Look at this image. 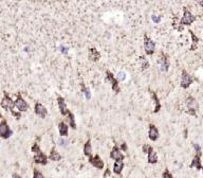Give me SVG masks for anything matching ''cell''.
Listing matches in <instances>:
<instances>
[{"mask_svg": "<svg viewBox=\"0 0 203 178\" xmlns=\"http://www.w3.org/2000/svg\"><path fill=\"white\" fill-rule=\"evenodd\" d=\"M3 95H4V97H3L2 101H1V107H2L4 110H7V111H10L17 120H19L20 117H21V115H20V112L14 111L15 103L13 102L12 99H11L9 95H7V91H3Z\"/></svg>", "mask_w": 203, "mask_h": 178, "instance_id": "1", "label": "cell"}, {"mask_svg": "<svg viewBox=\"0 0 203 178\" xmlns=\"http://www.w3.org/2000/svg\"><path fill=\"white\" fill-rule=\"evenodd\" d=\"M186 105H187V114H189L191 116H196V111L199 108V104L195 100V98L189 95L188 98L186 99Z\"/></svg>", "mask_w": 203, "mask_h": 178, "instance_id": "2", "label": "cell"}, {"mask_svg": "<svg viewBox=\"0 0 203 178\" xmlns=\"http://www.w3.org/2000/svg\"><path fill=\"white\" fill-rule=\"evenodd\" d=\"M183 17H182L181 21H180V23H181L182 26H189L191 25L194 21H195V19H196V17L194 16L193 14L191 13V11L187 9V7H183Z\"/></svg>", "mask_w": 203, "mask_h": 178, "instance_id": "3", "label": "cell"}, {"mask_svg": "<svg viewBox=\"0 0 203 178\" xmlns=\"http://www.w3.org/2000/svg\"><path fill=\"white\" fill-rule=\"evenodd\" d=\"M13 132L11 130L10 126L7 125V121L4 119H2L1 123H0V137L2 139H9L11 136H12Z\"/></svg>", "mask_w": 203, "mask_h": 178, "instance_id": "4", "label": "cell"}, {"mask_svg": "<svg viewBox=\"0 0 203 178\" xmlns=\"http://www.w3.org/2000/svg\"><path fill=\"white\" fill-rule=\"evenodd\" d=\"M144 49H145L146 54L148 55H152L155 53V49H156V44L155 42L150 39L147 35L144 36Z\"/></svg>", "mask_w": 203, "mask_h": 178, "instance_id": "5", "label": "cell"}, {"mask_svg": "<svg viewBox=\"0 0 203 178\" xmlns=\"http://www.w3.org/2000/svg\"><path fill=\"white\" fill-rule=\"evenodd\" d=\"M194 82L193 78L187 73L186 70H182V75H181V87L184 89H187L189 86L191 85V83Z\"/></svg>", "mask_w": 203, "mask_h": 178, "instance_id": "6", "label": "cell"}, {"mask_svg": "<svg viewBox=\"0 0 203 178\" xmlns=\"http://www.w3.org/2000/svg\"><path fill=\"white\" fill-rule=\"evenodd\" d=\"M15 107H17V109L19 110V111H27L28 108H29V105L21 98V95L18 94L16 101H15Z\"/></svg>", "mask_w": 203, "mask_h": 178, "instance_id": "7", "label": "cell"}, {"mask_svg": "<svg viewBox=\"0 0 203 178\" xmlns=\"http://www.w3.org/2000/svg\"><path fill=\"white\" fill-rule=\"evenodd\" d=\"M106 78H107V80H108L109 82L111 83L112 89H113V90L115 91L116 93L120 92V87H118V82H120V81L116 80V78H114L113 74H112L109 70L106 71Z\"/></svg>", "mask_w": 203, "mask_h": 178, "instance_id": "8", "label": "cell"}, {"mask_svg": "<svg viewBox=\"0 0 203 178\" xmlns=\"http://www.w3.org/2000/svg\"><path fill=\"white\" fill-rule=\"evenodd\" d=\"M89 162L93 166L99 168V170H102V168H104V162H103V160H102L101 157H99V155H95L94 157L93 156L89 157Z\"/></svg>", "mask_w": 203, "mask_h": 178, "instance_id": "9", "label": "cell"}, {"mask_svg": "<svg viewBox=\"0 0 203 178\" xmlns=\"http://www.w3.org/2000/svg\"><path fill=\"white\" fill-rule=\"evenodd\" d=\"M34 110H35V114L41 118H46L47 115H48V110H47V108L45 107L42 104H40V103H36V104H35Z\"/></svg>", "mask_w": 203, "mask_h": 178, "instance_id": "10", "label": "cell"}, {"mask_svg": "<svg viewBox=\"0 0 203 178\" xmlns=\"http://www.w3.org/2000/svg\"><path fill=\"white\" fill-rule=\"evenodd\" d=\"M57 103H58V107H59V111H61V115H63V116L68 115L69 110H68L67 105H66L65 99H64L63 97H61V95H58V97H57Z\"/></svg>", "mask_w": 203, "mask_h": 178, "instance_id": "11", "label": "cell"}, {"mask_svg": "<svg viewBox=\"0 0 203 178\" xmlns=\"http://www.w3.org/2000/svg\"><path fill=\"white\" fill-rule=\"evenodd\" d=\"M148 137L149 139L152 141L158 140V138L160 137V133L158 130V128L153 124H149V132H148Z\"/></svg>", "mask_w": 203, "mask_h": 178, "instance_id": "12", "label": "cell"}, {"mask_svg": "<svg viewBox=\"0 0 203 178\" xmlns=\"http://www.w3.org/2000/svg\"><path fill=\"white\" fill-rule=\"evenodd\" d=\"M110 157H111L112 159H114L115 161H123L124 158H125V156L120 152V149H118V147H113L112 152L110 153Z\"/></svg>", "mask_w": 203, "mask_h": 178, "instance_id": "13", "label": "cell"}, {"mask_svg": "<svg viewBox=\"0 0 203 178\" xmlns=\"http://www.w3.org/2000/svg\"><path fill=\"white\" fill-rule=\"evenodd\" d=\"M160 69L162 71H167L169 69L168 57L165 54H162V55L160 56Z\"/></svg>", "mask_w": 203, "mask_h": 178, "instance_id": "14", "label": "cell"}, {"mask_svg": "<svg viewBox=\"0 0 203 178\" xmlns=\"http://www.w3.org/2000/svg\"><path fill=\"white\" fill-rule=\"evenodd\" d=\"M34 162H35V163L42 164V166H46V164L48 163V157H47L44 153H39L34 156Z\"/></svg>", "mask_w": 203, "mask_h": 178, "instance_id": "15", "label": "cell"}, {"mask_svg": "<svg viewBox=\"0 0 203 178\" xmlns=\"http://www.w3.org/2000/svg\"><path fill=\"white\" fill-rule=\"evenodd\" d=\"M149 93L151 94L152 100H153V102H155V104H156V108H155V110H153V112H155V114H158V112L160 111V109H161V102H160V99L158 98V95L156 94L155 91H152L151 89H149Z\"/></svg>", "mask_w": 203, "mask_h": 178, "instance_id": "16", "label": "cell"}, {"mask_svg": "<svg viewBox=\"0 0 203 178\" xmlns=\"http://www.w3.org/2000/svg\"><path fill=\"white\" fill-rule=\"evenodd\" d=\"M191 168H196L197 170H202V164H201V155L196 154L194 157L193 161L191 163Z\"/></svg>", "mask_w": 203, "mask_h": 178, "instance_id": "17", "label": "cell"}, {"mask_svg": "<svg viewBox=\"0 0 203 178\" xmlns=\"http://www.w3.org/2000/svg\"><path fill=\"white\" fill-rule=\"evenodd\" d=\"M89 57L91 61L93 62H97L99 59H101V53L96 50V48H90L89 49Z\"/></svg>", "mask_w": 203, "mask_h": 178, "instance_id": "18", "label": "cell"}, {"mask_svg": "<svg viewBox=\"0 0 203 178\" xmlns=\"http://www.w3.org/2000/svg\"><path fill=\"white\" fill-rule=\"evenodd\" d=\"M148 162L151 164H155L158 162V155L151 147H149V151H148Z\"/></svg>", "mask_w": 203, "mask_h": 178, "instance_id": "19", "label": "cell"}, {"mask_svg": "<svg viewBox=\"0 0 203 178\" xmlns=\"http://www.w3.org/2000/svg\"><path fill=\"white\" fill-rule=\"evenodd\" d=\"M84 154L86 156H92V147H91V140H88L84 145Z\"/></svg>", "mask_w": 203, "mask_h": 178, "instance_id": "20", "label": "cell"}, {"mask_svg": "<svg viewBox=\"0 0 203 178\" xmlns=\"http://www.w3.org/2000/svg\"><path fill=\"white\" fill-rule=\"evenodd\" d=\"M58 129H59V134L61 136H68V133H69V128H68V125L65 122H61L58 124Z\"/></svg>", "mask_w": 203, "mask_h": 178, "instance_id": "21", "label": "cell"}, {"mask_svg": "<svg viewBox=\"0 0 203 178\" xmlns=\"http://www.w3.org/2000/svg\"><path fill=\"white\" fill-rule=\"evenodd\" d=\"M123 168H124V163H123V161H115V163H114L113 166V172L115 174H121L122 171H123Z\"/></svg>", "mask_w": 203, "mask_h": 178, "instance_id": "22", "label": "cell"}, {"mask_svg": "<svg viewBox=\"0 0 203 178\" xmlns=\"http://www.w3.org/2000/svg\"><path fill=\"white\" fill-rule=\"evenodd\" d=\"M49 158L53 161H58V160H61V154L57 153V151L55 149V147H53V149H51V153H50Z\"/></svg>", "mask_w": 203, "mask_h": 178, "instance_id": "23", "label": "cell"}, {"mask_svg": "<svg viewBox=\"0 0 203 178\" xmlns=\"http://www.w3.org/2000/svg\"><path fill=\"white\" fill-rule=\"evenodd\" d=\"M189 33H191V38H193V42H191V51H194V50L197 49V46H198V42H199V38L195 35V33H194L191 30H189Z\"/></svg>", "mask_w": 203, "mask_h": 178, "instance_id": "24", "label": "cell"}, {"mask_svg": "<svg viewBox=\"0 0 203 178\" xmlns=\"http://www.w3.org/2000/svg\"><path fill=\"white\" fill-rule=\"evenodd\" d=\"M140 63H141V69L142 70H145L149 67V64H148V61L145 59V56H140Z\"/></svg>", "mask_w": 203, "mask_h": 178, "instance_id": "25", "label": "cell"}, {"mask_svg": "<svg viewBox=\"0 0 203 178\" xmlns=\"http://www.w3.org/2000/svg\"><path fill=\"white\" fill-rule=\"evenodd\" d=\"M68 118H69V123H70V126L72 127L73 129H75V128H76V124H75L74 115H73L70 110H69V112H68Z\"/></svg>", "mask_w": 203, "mask_h": 178, "instance_id": "26", "label": "cell"}, {"mask_svg": "<svg viewBox=\"0 0 203 178\" xmlns=\"http://www.w3.org/2000/svg\"><path fill=\"white\" fill-rule=\"evenodd\" d=\"M80 86H82V91L85 93V97H86V99H87V100H89V99L91 98V92H90V90L88 89L87 87H86V86H85L84 83L80 84Z\"/></svg>", "mask_w": 203, "mask_h": 178, "instance_id": "27", "label": "cell"}, {"mask_svg": "<svg viewBox=\"0 0 203 178\" xmlns=\"http://www.w3.org/2000/svg\"><path fill=\"white\" fill-rule=\"evenodd\" d=\"M32 152H33V153H37V154L41 153L40 147H39L38 144H37V143H34L33 145H32Z\"/></svg>", "mask_w": 203, "mask_h": 178, "instance_id": "28", "label": "cell"}, {"mask_svg": "<svg viewBox=\"0 0 203 178\" xmlns=\"http://www.w3.org/2000/svg\"><path fill=\"white\" fill-rule=\"evenodd\" d=\"M33 178H44V175H42L38 170H34L33 171Z\"/></svg>", "mask_w": 203, "mask_h": 178, "instance_id": "29", "label": "cell"}, {"mask_svg": "<svg viewBox=\"0 0 203 178\" xmlns=\"http://www.w3.org/2000/svg\"><path fill=\"white\" fill-rule=\"evenodd\" d=\"M162 177L163 178H174L172 177V175L170 174V172H169V170H165L164 172H163V174H162Z\"/></svg>", "mask_w": 203, "mask_h": 178, "instance_id": "30", "label": "cell"}, {"mask_svg": "<svg viewBox=\"0 0 203 178\" xmlns=\"http://www.w3.org/2000/svg\"><path fill=\"white\" fill-rule=\"evenodd\" d=\"M193 147H194V149H195V151L197 152V154H198V155H202V152H201V147L199 145V144L194 143Z\"/></svg>", "mask_w": 203, "mask_h": 178, "instance_id": "31", "label": "cell"}, {"mask_svg": "<svg viewBox=\"0 0 203 178\" xmlns=\"http://www.w3.org/2000/svg\"><path fill=\"white\" fill-rule=\"evenodd\" d=\"M125 78H126L125 72H124V71H120L118 74V81H124L125 80Z\"/></svg>", "mask_w": 203, "mask_h": 178, "instance_id": "32", "label": "cell"}, {"mask_svg": "<svg viewBox=\"0 0 203 178\" xmlns=\"http://www.w3.org/2000/svg\"><path fill=\"white\" fill-rule=\"evenodd\" d=\"M58 144H59V145H61V147H66V145H68V140L59 139V140H58Z\"/></svg>", "mask_w": 203, "mask_h": 178, "instance_id": "33", "label": "cell"}, {"mask_svg": "<svg viewBox=\"0 0 203 178\" xmlns=\"http://www.w3.org/2000/svg\"><path fill=\"white\" fill-rule=\"evenodd\" d=\"M151 18H152V21H155L156 23L161 21V17H160V16H157V15H152Z\"/></svg>", "mask_w": 203, "mask_h": 178, "instance_id": "34", "label": "cell"}, {"mask_svg": "<svg viewBox=\"0 0 203 178\" xmlns=\"http://www.w3.org/2000/svg\"><path fill=\"white\" fill-rule=\"evenodd\" d=\"M59 50H61V53H64V54L68 53V48H67V47H65V46L59 47Z\"/></svg>", "mask_w": 203, "mask_h": 178, "instance_id": "35", "label": "cell"}, {"mask_svg": "<svg viewBox=\"0 0 203 178\" xmlns=\"http://www.w3.org/2000/svg\"><path fill=\"white\" fill-rule=\"evenodd\" d=\"M149 147H150V145H148V144L143 145V152H144V153H148V151H149Z\"/></svg>", "mask_w": 203, "mask_h": 178, "instance_id": "36", "label": "cell"}, {"mask_svg": "<svg viewBox=\"0 0 203 178\" xmlns=\"http://www.w3.org/2000/svg\"><path fill=\"white\" fill-rule=\"evenodd\" d=\"M121 149H123V151H127V144H126V142H123V143L121 144Z\"/></svg>", "mask_w": 203, "mask_h": 178, "instance_id": "37", "label": "cell"}, {"mask_svg": "<svg viewBox=\"0 0 203 178\" xmlns=\"http://www.w3.org/2000/svg\"><path fill=\"white\" fill-rule=\"evenodd\" d=\"M12 178H22V177H21V176L18 175V174H13Z\"/></svg>", "mask_w": 203, "mask_h": 178, "instance_id": "38", "label": "cell"}, {"mask_svg": "<svg viewBox=\"0 0 203 178\" xmlns=\"http://www.w3.org/2000/svg\"><path fill=\"white\" fill-rule=\"evenodd\" d=\"M109 174H110V170H109V168H107L106 172H105V177H106V176H108Z\"/></svg>", "mask_w": 203, "mask_h": 178, "instance_id": "39", "label": "cell"}, {"mask_svg": "<svg viewBox=\"0 0 203 178\" xmlns=\"http://www.w3.org/2000/svg\"><path fill=\"white\" fill-rule=\"evenodd\" d=\"M184 137H187V129H185V130H184Z\"/></svg>", "mask_w": 203, "mask_h": 178, "instance_id": "40", "label": "cell"}, {"mask_svg": "<svg viewBox=\"0 0 203 178\" xmlns=\"http://www.w3.org/2000/svg\"><path fill=\"white\" fill-rule=\"evenodd\" d=\"M199 3H201V5H202V7H203V1H200V2H199Z\"/></svg>", "mask_w": 203, "mask_h": 178, "instance_id": "41", "label": "cell"}, {"mask_svg": "<svg viewBox=\"0 0 203 178\" xmlns=\"http://www.w3.org/2000/svg\"><path fill=\"white\" fill-rule=\"evenodd\" d=\"M202 171H203V166H202Z\"/></svg>", "mask_w": 203, "mask_h": 178, "instance_id": "42", "label": "cell"}]
</instances>
